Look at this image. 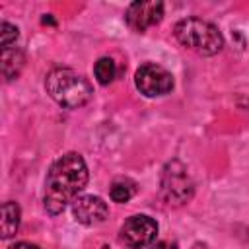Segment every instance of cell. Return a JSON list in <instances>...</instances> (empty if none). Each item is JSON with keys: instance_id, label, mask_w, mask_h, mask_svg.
Segmentation results:
<instances>
[{"instance_id": "obj_11", "label": "cell", "mask_w": 249, "mask_h": 249, "mask_svg": "<svg viewBox=\"0 0 249 249\" xmlns=\"http://www.w3.org/2000/svg\"><path fill=\"white\" fill-rule=\"evenodd\" d=\"M136 195V183L128 177H119L111 183V189H109V196L113 202H128L132 196Z\"/></svg>"}, {"instance_id": "obj_14", "label": "cell", "mask_w": 249, "mask_h": 249, "mask_svg": "<svg viewBox=\"0 0 249 249\" xmlns=\"http://www.w3.org/2000/svg\"><path fill=\"white\" fill-rule=\"evenodd\" d=\"M8 249H41V247L35 245V243H29V241H18V243L10 245Z\"/></svg>"}, {"instance_id": "obj_9", "label": "cell", "mask_w": 249, "mask_h": 249, "mask_svg": "<svg viewBox=\"0 0 249 249\" xmlns=\"http://www.w3.org/2000/svg\"><path fill=\"white\" fill-rule=\"evenodd\" d=\"M23 62H25V56H23V51L21 49H18V47L2 49V62H0L2 78L6 82L18 78L19 72H21V68H23Z\"/></svg>"}, {"instance_id": "obj_6", "label": "cell", "mask_w": 249, "mask_h": 249, "mask_svg": "<svg viewBox=\"0 0 249 249\" xmlns=\"http://www.w3.org/2000/svg\"><path fill=\"white\" fill-rule=\"evenodd\" d=\"M173 76L156 62H146L134 72V86L146 97H160L173 89Z\"/></svg>"}, {"instance_id": "obj_1", "label": "cell", "mask_w": 249, "mask_h": 249, "mask_svg": "<svg viewBox=\"0 0 249 249\" xmlns=\"http://www.w3.org/2000/svg\"><path fill=\"white\" fill-rule=\"evenodd\" d=\"M88 165L78 152H68L54 160L45 179L43 208L47 214H60L68 202H74L78 193L88 185Z\"/></svg>"}, {"instance_id": "obj_4", "label": "cell", "mask_w": 249, "mask_h": 249, "mask_svg": "<svg viewBox=\"0 0 249 249\" xmlns=\"http://www.w3.org/2000/svg\"><path fill=\"white\" fill-rule=\"evenodd\" d=\"M160 193L169 206H183L193 198L195 183L179 160H171L163 165L160 177Z\"/></svg>"}, {"instance_id": "obj_13", "label": "cell", "mask_w": 249, "mask_h": 249, "mask_svg": "<svg viewBox=\"0 0 249 249\" xmlns=\"http://www.w3.org/2000/svg\"><path fill=\"white\" fill-rule=\"evenodd\" d=\"M18 35H19V29L8 21H2L0 23V41H2V49H8V47H14V43L18 41Z\"/></svg>"}, {"instance_id": "obj_17", "label": "cell", "mask_w": 249, "mask_h": 249, "mask_svg": "<svg viewBox=\"0 0 249 249\" xmlns=\"http://www.w3.org/2000/svg\"><path fill=\"white\" fill-rule=\"evenodd\" d=\"M101 249H109V247H107V245H105V247H101Z\"/></svg>"}, {"instance_id": "obj_15", "label": "cell", "mask_w": 249, "mask_h": 249, "mask_svg": "<svg viewBox=\"0 0 249 249\" xmlns=\"http://www.w3.org/2000/svg\"><path fill=\"white\" fill-rule=\"evenodd\" d=\"M148 249H177V245L175 243H169V241H158V243L150 245Z\"/></svg>"}, {"instance_id": "obj_8", "label": "cell", "mask_w": 249, "mask_h": 249, "mask_svg": "<svg viewBox=\"0 0 249 249\" xmlns=\"http://www.w3.org/2000/svg\"><path fill=\"white\" fill-rule=\"evenodd\" d=\"M72 216L82 226H99L109 216V206L101 196L80 195L72 202Z\"/></svg>"}, {"instance_id": "obj_2", "label": "cell", "mask_w": 249, "mask_h": 249, "mask_svg": "<svg viewBox=\"0 0 249 249\" xmlns=\"http://www.w3.org/2000/svg\"><path fill=\"white\" fill-rule=\"evenodd\" d=\"M45 89L58 105L66 109L84 107L93 95L89 80L72 68H53L45 76Z\"/></svg>"}, {"instance_id": "obj_10", "label": "cell", "mask_w": 249, "mask_h": 249, "mask_svg": "<svg viewBox=\"0 0 249 249\" xmlns=\"http://www.w3.org/2000/svg\"><path fill=\"white\" fill-rule=\"evenodd\" d=\"M19 218H21V210L16 202L8 200L2 204V222H0V228H2V239H10L18 228H19Z\"/></svg>"}, {"instance_id": "obj_16", "label": "cell", "mask_w": 249, "mask_h": 249, "mask_svg": "<svg viewBox=\"0 0 249 249\" xmlns=\"http://www.w3.org/2000/svg\"><path fill=\"white\" fill-rule=\"evenodd\" d=\"M193 249H208V245H206V243H202V241H196V243L193 245Z\"/></svg>"}, {"instance_id": "obj_7", "label": "cell", "mask_w": 249, "mask_h": 249, "mask_svg": "<svg viewBox=\"0 0 249 249\" xmlns=\"http://www.w3.org/2000/svg\"><path fill=\"white\" fill-rule=\"evenodd\" d=\"M163 18V4L160 0H138L132 2L126 10V23L132 31L144 33L146 29L158 25Z\"/></svg>"}, {"instance_id": "obj_12", "label": "cell", "mask_w": 249, "mask_h": 249, "mask_svg": "<svg viewBox=\"0 0 249 249\" xmlns=\"http://www.w3.org/2000/svg\"><path fill=\"white\" fill-rule=\"evenodd\" d=\"M93 74H95V80L101 84V86H107L115 80L117 76V64L111 56H101L95 66H93Z\"/></svg>"}, {"instance_id": "obj_3", "label": "cell", "mask_w": 249, "mask_h": 249, "mask_svg": "<svg viewBox=\"0 0 249 249\" xmlns=\"http://www.w3.org/2000/svg\"><path fill=\"white\" fill-rule=\"evenodd\" d=\"M173 35L183 47L202 56H214L224 47V37L218 27L200 18H185L177 21L173 27Z\"/></svg>"}, {"instance_id": "obj_5", "label": "cell", "mask_w": 249, "mask_h": 249, "mask_svg": "<svg viewBox=\"0 0 249 249\" xmlns=\"http://www.w3.org/2000/svg\"><path fill=\"white\" fill-rule=\"evenodd\" d=\"M158 235V222L148 214H134L124 220L119 239L128 249H148Z\"/></svg>"}]
</instances>
